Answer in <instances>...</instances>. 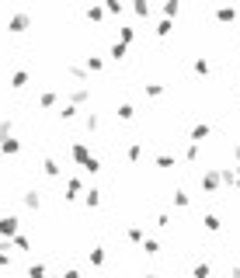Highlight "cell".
Wrapping results in <instances>:
<instances>
[{"instance_id": "1", "label": "cell", "mask_w": 240, "mask_h": 278, "mask_svg": "<svg viewBox=\"0 0 240 278\" xmlns=\"http://www.w3.org/2000/svg\"><path fill=\"white\" fill-rule=\"evenodd\" d=\"M14 233H18V219L4 216V219H0V236H14Z\"/></svg>"}, {"instance_id": "2", "label": "cell", "mask_w": 240, "mask_h": 278, "mask_svg": "<svg viewBox=\"0 0 240 278\" xmlns=\"http://www.w3.org/2000/svg\"><path fill=\"white\" fill-rule=\"evenodd\" d=\"M28 28V14H14L11 18V31H25Z\"/></svg>"}, {"instance_id": "3", "label": "cell", "mask_w": 240, "mask_h": 278, "mask_svg": "<svg viewBox=\"0 0 240 278\" xmlns=\"http://www.w3.org/2000/svg\"><path fill=\"white\" fill-rule=\"evenodd\" d=\"M0 150H4V153H18V150H21V143H18V139H7V136H4V143H0Z\"/></svg>"}]
</instances>
